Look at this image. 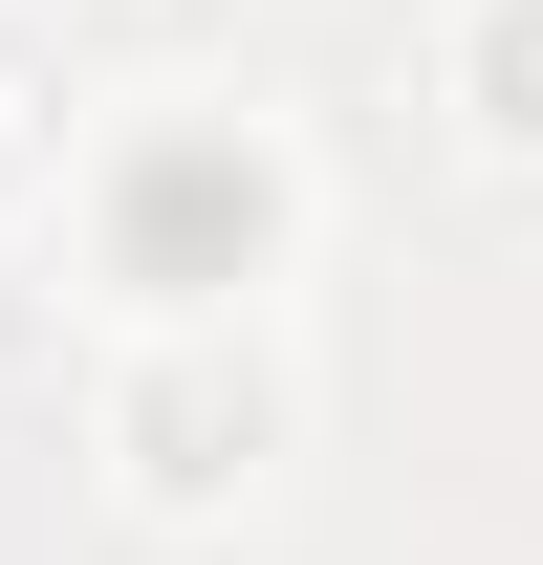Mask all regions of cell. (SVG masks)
Listing matches in <instances>:
<instances>
[{
    "mask_svg": "<svg viewBox=\"0 0 543 565\" xmlns=\"http://www.w3.org/2000/svg\"><path fill=\"white\" fill-rule=\"evenodd\" d=\"M305 131L239 109V87H174V109H109L66 174V239L109 282V327H262V282H305Z\"/></svg>",
    "mask_w": 543,
    "mask_h": 565,
    "instance_id": "obj_1",
    "label": "cell"
},
{
    "mask_svg": "<svg viewBox=\"0 0 543 565\" xmlns=\"http://www.w3.org/2000/svg\"><path fill=\"white\" fill-rule=\"evenodd\" d=\"M87 457H109V500L131 522H262L283 457H305V370H283V327H131L109 349V392H87Z\"/></svg>",
    "mask_w": 543,
    "mask_h": 565,
    "instance_id": "obj_2",
    "label": "cell"
},
{
    "mask_svg": "<svg viewBox=\"0 0 543 565\" xmlns=\"http://www.w3.org/2000/svg\"><path fill=\"white\" fill-rule=\"evenodd\" d=\"M435 87H457V131L500 152V174H543V0H457Z\"/></svg>",
    "mask_w": 543,
    "mask_h": 565,
    "instance_id": "obj_3",
    "label": "cell"
},
{
    "mask_svg": "<svg viewBox=\"0 0 543 565\" xmlns=\"http://www.w3.org/2000/svg\"><path fill=\"white\" fill-rule=\"evenodd\" d=\"M22 196H44V152H22V109H0V239H22Z\"/></svg>",
    "mask_w": 543,
    "mask_h": 565,
    "instance_id": "obj_4",
    "label": "cell"
},
{
    "mask_svg": "<svg viewBox=\"0 0 543 565\" xmlns=\"http://www.w3.org/2000/svg\"><path fill=\"white\" fill-rule=\"evenodd\" d=\"M44 22H152V0H44Z\"/></svg>",
    "mask_w": 543,
    "mask_h": 565,
    "instance_id": "obj_5",
    "label": "cell"
}]
</instances>
